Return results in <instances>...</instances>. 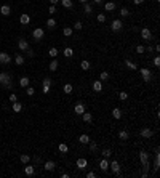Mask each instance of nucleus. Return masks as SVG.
I'll list each match as a JSON object with an SVG mask.
<instances>
[{"instance_id": "a19ab883", "label": "nucleus", "mask_w": 160, "mask_h": 178, "mask_svg": "<svg viewBox=\"0 0 160 178\" xmlns=\"http://www.w3.org/2000/svg\"><path fill=\"white\" fill-rule=\"evenodd\" d=\"M111 156H112V151H111V149H104V151H102V157L109 159Z\"/></svg>"}, {"instance_id": "2f4dec72", "label": "nucleus", "mask_w": 160, "mask_h": 178, "mask_svg": "<svg viewBox=\"0 0 160 178\" xmlns=\"http://www.w3.org/2000/svg\"><path fill=\"white\" fill-rule=\"evenodd\" d=\"M19 160H21V164H29V160H31V156H29V154H21Z\"/></svg>"}, {"instance_id": "7c9ffc66", "label": "nucleus", "mask_w": 160, "mask_h": 178, "mask_svg": "<svg viewBox=\"0 0 160 178\" xmlns=\"http://www.w3.org/2000/svg\"><path fill=\"white\" fill-rule=\"evenodd\" d=\"M47 26H48V29H55L56 27V21L53 19V18H48L47 19Z\"/></svg>"}, {"instance_id": "0eeeda50", "label": "nucleus", "mask_w": 160, "mask_h": 178, "mask_svg": "<svg viewBox=\"0 0 160 178\" xmlns=\"http://www.w3.org/2000/svg\"><path fill=\"white\" fill-rule=\"evenodd\" d=\"M77 169H80V170H85L87 167H88V160L85 159V157H80V159H77Z\"/></svg>"}, {"instance_id": "5fc2aeb1", "label": "nucleus", "mask_w": 160, "mask_h": 178, "mask_svg": "<svg viewBox=\"0 0 160 178\" xmlns=\"http://www.w3.org/2000/svg\"><path fill=\"white\" fill-rule=\"evenodd\" d=\"M96 148H98L96 143H91V141H90V149H91V151H96Z\"/></svg>"}, {"instance_id": "79ce46f5", "label": "nucleus", "mask_w": 160, "mask_h": 178, "mask_svg": "<svg viewBox=\"0 0 160 178\" xmlns=\"http://www.w3.org/2000/svg\"><path fill=\"white\" fill-rule=\"evenodd\" d=\"M128 15H130V11H128V8H125V7H123L122 10H120V16H123V18H127Z\"/></svg>"}, {"instance_id": "e433bc0d", "label": "nucleus", "mask_w": 160, "mask_h": 178, "mask_svg": "<svg viewBox=\"0 0 160 178\" xmlns=\"http://www.w3.org/2000/svg\"><path fill=\"white\" fill-rule=\"evenodd\" d=\"M118 138L120 140H128V132L127 130H120L118 132Z\"/></svg>"}, {"instance_id": "c9c22d12", "label": "nucleus", "mask_w": 160, "mask_h": 178, "mask_svg": "<svg viewBox=\"0 0 160 178\" xmlns=\"http://www.w3.org/2000/svg\"><path fill=\"white\" fill-rule=\"evenodd\" d=\"M90 66H91V64H90V63H88L87 59H83L82 63H80V68H82L83 71H88V69H90Z\"/></svg>"}, {"instance_id": "cd10ccee", "label": "nucleus", "mask_w": 160, "mask_h": 178, "mask_svg": "<svg viewBox=\"0 0 160 178\" xmlns=\"http://www.w3.org/2000/svg\"><path fill=\"white\" fill-rule=\"evenodd\" d=\"M72 90H74V87H72L71 84H66V85L62 87V92H64L66 95H71V93H72Z\"/></svg>"}, {"instance_id": "f257e3e1", "label": "nucleus", "mask_w": 160, "mask_h": 178, "mask_svg": "<svg viewBox=\"0 0 160 178\" xmlns=\"http://www.w3.org/2000/svg\"><path fill=\"white\" fill-rule=\"evenodd\" d=\"M139 159H141V162H142V167H144V172H142V176L146 178L149 175V154L146 151H141L139 152Z\"/></svg>"}, {"instance_id": "7ed1b4c3", "label": "nucleus", "mask_w": 160, "mask_h": 178, "mask_svg": "<svg viewBox=\"0 0 160 178\" xmlns=\"http://www.w3.org/2000/svg\"><path fill=\"white\" fill-rule=\"evenodd\" d=\"M139 72H141V75H142V80H144V82H151V80H152V72H151L147 68H141Z\"/></svg>"}, {"instance_id": "052dcab7", "label": "nucleus", "mask_w": 160, "mask_h": 178, "mask_svg": "<svg viewBox=\"0 0 160 178\" xmlns=\"http://www.w3.org/2000/svg\"><path fill=\"white\" fill-rule=\"evenodd\" d=\"M78 2H80V3H87V2H88V0H78Z\"/></svg>"}, {"instance_id": "a211bd4d", "label": "nucleus", "mask_w": 160, "mask_h": 178, "mask_svg": "<svg viewBox=\"0 0 160 178\" xmlns=\"http://www.w3.org/2000/svg\"><path fill=\"white\" fill-rule=\"evenodd\" d=\"M0 13H2L3 16H8V15L11 13V8H10V5H2V7H0Z\"/></svg>"}, {"instance_id": "4c0bfd02", "label": "nucleus", "mask_w": 160, "mask_h": 178, "mask_svg": "<svg viewBox=\"0 0 160 178\" xmlns=\"http://www.w3.org/2000/svg\"><path fill=\"white\" fill-rule=\"evenodd\" d=\"M13 111H15V112H21L22 111V104L21 103H13Z\"/></svg>"}, {"instance_id": "3c124183", "label": "nucleus", "mask_w": 160, "mask_h": 178, "mask_svg": "<svg viewBox=\"0 0 160 178\" xmlns=\"http://www.w3.org/2000/svg\"><path fill=\"white\" fill-rule=\"evenodd\" d=\"M154 66H155V68H158V66H160V58H158V56H155V58H154Z\"/></svg>"}, {"instance_id": "c03bdc74", "label": "nucleus", "mask_w": 160, "mask_h": 178, "mask_svg": "<svg viewBox=\"0 0 160 178\" xmlns=\"http://www.w3.org/2000/svg\"><path fill=\"white\" fill-rule=\"evenodd\" d=\"M118 98L122 99V101H125V99H128V93H127V92H120V93H118Z\"/></svg>"}, {"instance_id": "473e14b6", "label": "nucleus", "mask_w": 160, "mask_h": 178, "mask_svg": "<svg viewBox=\"0 0 160 178\" xmlns=\"http://www.w3.org/2000/svg\"><path fill=\"white\" fill-rule=\"evenodd\" d=\"M83 11H85L87 15H90V13H93V7L87 2V3H83Z\"/></svg>"}, {"instance_id": "412c9836", "label": "nucleus", "mask_w": 160, "mask_h": 178, "mask_svg": "<svg viewBox=\"0 0 160 178\" xmlns=\"http://www.w3.org/2000/svg\"><path fill=\"white\" fill-rule=\"evenodd\" d=\"M29 84H31V79H29V77H21V79H19V85H21L22 88L29 87Z\"/></svg>"}, {"instance_id": "13d9d810", "label": "nucleus", "mask_w": 160, "mask_h": 178, "mask_svg": "<svg viewBox=\"0 0 160 178\" xmlns=\"http://www.w3.org/2000/svg\"><path fill=\"white\" fill-rule=\"evenodd\" d=\"M26 52H27V55H29V56H31V58H32V56H34V52H32V50H29V48H27V50H26Z\"/></svg>"}, {"instance_id": "f704fd0d", "label": "nucleus", "mask_w": 160, "mask_h": 178, "mask_svg": "<svg viewBox=\"0 0 160 178\" xmlns=\"http://www.w3.org/2000/svg\"><path fill=\"white\" fill-rule=\"evenodd\" d=\"M58 149H59V152H62V154H66V152L69 151V148H67V144H66V143H61L58 146Z\"/></svg>"}, {"instance_id": "b1692460", "label": "nucleus", "mask_w": 160, "mask_h": 178, "mask_svg": "<svg viewBox=\"0 0 160 178\" xmlns=\"http://www.w3.org/2000/svg\"><path fill=\"white\" fill-rule=\"evenodd\" d=\"M104 10L106 11H114L115 10V3L114 2H106L104 3Z\"/></svg>"}, {"instance_id": "ea45409f", "label": "nucleus", "mask_w": 160, "mask_h": 178, "mask_svg": "<svg viewBox=\"0 0 160 178\" xmlns=\"http://www.w3.org/2000/svg\"><path fill=\"white\" fill-rule=\"evenodd\" d=\"M72 32H74V31H72V27H64V29H62V34H64L66 37L72 35Z\"/></svg>"}, {"instance_id": "6e6d98bb", "label": "nucleus", "mask_w": 160, "mask_h": 178, "mask_svg": "<svg viewBox=\"0 0 160 178\" xmlns=\"http://www.w3.org/2000/svg\"><path fill=\"white\" fill-rule=\"evenodd\" d=\"M95 176H96L95 172H88V173H87V178H95Z\"/></svg>"}, {"instance_id": "864d4df0", "label": "nucleus", "mask_w": 160, "mask_h": 178, "mask_svg": "<svg viewBox=\"0 0 160 178\" xmlns=\"http://www.w3.org/2000/svg\"><path fill=\"white\" fill-rule=\"evenodd\" d=\"M55 11H56V8H55V5H51V7L48 8V13H50V15H53V13H55Z\"/></svg>"}, {"instance_id": "f3484780", "label": "nucleus", "mask_w": 160, "mask_h": 178, "mask_svg": "<svg viewBox=\"0 0 160 178\" xmlns=\"http://www.w3.org/2000/svg\"><path fill=\"white\" fill-rule=\"evenodd\" d=\"M82 119H83V122H85V124H91V122H93V116H91L90 112H87V111L82 114Z\"/></svg>"}, {"instance_id": "393cba45", "label": "nucleus", "mask_w": 160, "mask_h": 178, "mask_svg": "<svg viewBox=\"0 0 160 178\" xmlns=\"http://www.w3.org/2000/svg\"><path fill=\"white\" fill-rule=\"evenodd\" d=\"M15 63H16L18 66H22V64H24V56H22L21 53H18V55L15 56Z\"/></svg>"}, {"instance_id": "20e7f679", "label": "nucleus", "mask_w": 160, "mask_h": 178, "mask_svg": "<svg viewBox=\"0 0 160 178\" xmlns=\"http://www.w3.org/2000/svg\"><path fill=\"white\" fill-rule=\"evenodd\" d=\"M122 27H123L122 19H114V21H112V24H111L112 32H118V31H122Z\"/></svg>"}, {"instance_id": "680f3d73", "label": "nucleus", "mask_w": 160, "mask_h": 178, "mask_svg": "<svg viewBox=\"0 0 160 178\" xmlns=\"http://www.w3.org/2000/svg\"><path fill=\"white\" fill-rule=\"evenodd\" d=\"M93 2H95V3H101V2H102V0H93Z\"/></svg>"}, {"instance_id": "58836bf2", "label": "nucleus", "mask_w": 160, "mask_h": 178, "mask_svg": "<svg viewBox=\"0 0 160 178\" xmlns=\"http://www.w3.org/2000/svg\"><path fill=\"white\" fill-rule=\"evenodd\" d=\"M109 79V72H106V71H102L101 74H99V80L102 82V80H107Z\"/></svg>"}, {"instance_id": "9d476101", "label": "nucleus", "mask_w": 160, "mask_h": 178, "mask_svg": "<svg viewBox=\"0 0 160 178\" xmlns=\"http://www.w3.org/2000/svg\"><path fill=\"white\" fill-rule=\"evenodd\" d=\"M74 112H75V114H80V116H82V114L85 112V104H83V103H77V104L74 106Z\"/></svg>"}, {"instance_id": "dca6fc26", "label": "nucleus", "mask_w": 160, "mask_h": 178, "mask_svg": "<svg viewBox=\"0 0 160 178\" xmlns=\"http://www.w3.org/2000/svg\"><path fill=\"white\" fill-rule=\"evenodd\" d=\"M19 23L24 24V26H26V24H29V23H31V16H29L27 13H22V15L19 16Z\"/></svg>"}, {"instance_id": "ddd939ff", "label": "nucleus", "mask_w": 160, "mask_h": 178, "mask_svg": "<svg viewBox=\"0 0 160 178\" xmlns=\"http://www.w3.org/2000/svg\"><path fill=\"white\" fill-rule=\"evenodd\" d=\"M141 136L142 138H152L154 136V132L151 129H141Z\"/></svg>"}, {"instance_id": "aec40b11", "label": "nucleus", "mask_w": 160, "mask_h": 178, "mask_svg": "<svg viewBox=\"0 0 160 178\" xmlns=\"http://www.w3.org/2000/svg\"><path fill=\"white\" fill-rule=\"evenodd\" d=\"M78 141L82 143V144H88V143H90V136H88L87 133H83V135L78 136Z\"/></svg>"}, {"instance_id": "1a4fd4ad", "label": "nucleus", "mask_w": 160, "mask_h": 178, "mask_svg": "<svg viewBox=\"0 0 160 178\" xmlns=\"http://www.w3.org/2000/svg\"><path fill=\"white\" fill-rule=\"evenodd\" d=\"M141 37H142L144 40H151V39H152V32H151V29H147V27L141 29Z\"/></svg>"}, {"instance_id": "f03ea898", "label": "nucleus", "mask_w": 160, "mask_h": 178, "mask_svg": "<svg viewBox=\"0 0 160 178\" xmlns=\"http://www.w3.org/2000/svg\"><path fill=\"white\" fill-rule=\"evenodd\" d=\"M0 85L5 87V88H11L13 82H11V75L7 72H0Z\"/></svg>"}, {"instance_id": "bf43d9fd", "label": "nucleus", "mask_w": 160, "mask_h": 178, "mask_svg": "<svg viewBox=\"0 0 160 178\" xmlns=\"http://www.w3.org/2000/svg\"><path fill=\"white\" fill-rule=\"evenodd\" d=\"M50 2H51V5H56V3L59 2V0H50Z\"/></svg>"}, {"instance_id": "72a5a7b5", "label": "nucleus", "mask_w": 160, "mask_h": 178, "mask_svg": "<svg viewBox=\"0 0 160 178\" xmlns=\"http://www.w3.org/2000/svg\"><path fill=\"white\" fill-rule=\"evenodd\" d=\"M58 53H59V52H58V48H55V47L48 50V55H50L51 58H56V56H58Z\"/></svg>"}, {"instance_id": "de8ad7c7", "label": "nucleus", "mask_w": 160, "mask_h": 178, "mask_svg": "<svg viewBox=\"0 0 160 178\" xmlns=\"http://www.w3.org/2000/svg\"><path fill=\"white\" fill-rule=\"evenodd\" d=\"M136 52H138V53H139V55H142V53H144V52H146V48H144V47H142V45H138V47H136Z\"/></svg>"}, {"instance_id": "09e8293b", "label": "nucleus", "mask_w": 160, "mask_h": 178, "mask_svg": "<svg viewBox=\"0 0 160 178\" xmlns=\"http://www.w3.org/2000/svg\"><path fill=\"white\" fill-rule=\"evenodd\" d=\"M42 85H50V87H51V79H50V77H45V79L42 80Z\"/></svg>"}, {"instance_id": "49530a36", "label": "nucleus", "mask_w": 160, "mask_h": 178, "mask_svg": "<svg viewBox=\"0 0 160 178\" xmlns=\"http://www.w3.org/2000/svg\"><path fill=\"white\" fill-rule=\"evenodd\" d=\"M82 27H83V24L80 23V21H77V23L74 24V29H75V31H80V29H82Z\"/></svg>"}, {"instance_id": "423d86ee", "label": "nucleus", "mask_w": 160, "mask_h": 178, "mask_svg": "<svg viewBox=\"0 0 160 178\" xmlns=\"http://www.w3.org/2000/svg\"><path fill=\"white\" fill-rule=\"evenodd\" d=\"M11 63V56L5 52H0V64H10Z\"/></svg>"}, {"instance_id": "4be33fe9", "label": "nucleus", "mask_w": 160, "mask_h": 178, "mask_svg": "<svg viewBox=\"0 0 160 178\" xmlns=\"http://www.w3.org/2000/svg\"><path fill=\"white\" fill-rule=\"evenodd\" d=\"M125 66H127L128 69H131V71H136V69H138V64H135V63L130 61V59H125Z\"/></svg>"}, {"instance_id": "c756f323", "label": "nucleus", "mask_w": 160, "mask_h": 178, "mask_svg": "<svg viewBox=\"0 0 160 178\" xmlns=\"http://www.w3.org/2000/svg\"><path fill=\"white\" fill-rule=\"evenodd\" d=\"M154 165H155L154 169H155V172H157V170H158V167H160V154H158V149L155 151V162H154Z\"/></svg>"}, {"instance_id": "603ef678", "label": "nucleus", "mask_w": 160, "mask_h": 178, "mask_svg": "<svg viewBox=\"0 0 160 178\" xmlns=\"http://www.w3.org/2000/svg\"><path fill=\"white\" fill-rule=\"evenodd\" d=\"M16 99H18V96H16L15 93H11V95H10V101H11V103H16Z\"/></svg>"}, {"instance_id": "8fccbe9b", "label": "nucleus", "mask_w": 160, "mask_h": 178, "mask_svg": "<svg viewBox=\"0 0 160 178\" xmlns=\"http://www.w3.org/2000/svg\"><path fill=\"white\" fill-rule=\"evenodd\" d=\"M42 92H43V95H48L50 93V85H43L42 87Z\"/></svg>"}, {"instance_id": "f8f14e48", "label": "nucleus", "mask_w": 160, "mask_h": 178, "mask_svg": "<svg viewBox=\"0 0 160 178\" xmlns=\"http://www.w3.org/2000/svg\"><path fill=\"white\" fill-rule=\"evenodd\" d=\"M55 167H56V164L53 162V160H47L45 165H43V169H45L47 172H53V170H55Z\"/></svg>"}, {"instance_id": "4d7b16f0", "label": "nucleus", "mask_w": 160, "mask_h": 178, "mask_svg": "<svg viewBox=\"0 0 160 178\" xmlns=\"http://www.w3.org/2000/svg\"><path fill=\"white\" fill-rule=\"evenodd\" d=\"M135 2V5H141V3H144V0H133Z\"/></svg>"}, {"instance_id": "a18cd8bd", "label": "nucleus", "mask_w": 160, "mask_h": 178, "mask_svg": "<svg viewBox=\"0 0 160 178\" xmlns=\"http://www.w3.org/2000/svg\"><path fill=\"white\" fill-rule=\"evenodd\" d=\"M26 93H27L29 96H32V95L35 93V90H34V88H32V87H26Z\"/></svg>"}, {"instance_id": "bb28decb", "label": "nucleus", "mask_w": 160, "mask_h": 178, "mask_svg": "<svg viewBox=\"0 0 160 178\" xmlns=\"http://www.w3.org/2000/svg\"><path fill=\"white\" fill-rule=\"evenodd\" d=\"M58 64H59V63H58V61H56V59H53V61H51V63H50V64H48V69H50V71H51V72H55V71H56V69H58Z\"/></svg>"}, {"instance_id": "39448f33", "label": "nucleus", "mask_w": 160, "mask_h": 178, "mask_svg": "<svg viewBox=\"0 0 160 178\" xmlns=\"http://www.w3.org/2000/svg\"><path fill=\"white\" fill-rule=\"evenodd\" d=\"M43 35H45V31L42 29V27H37V29H34V32H32V37L38 42V40H42L43 39Z\"/></svg>"}, {"instance_id": "e2e57ef3", "label": "nucleus", "mask_w": 160, "mask_h": 178, "mask_svg": "<svg viewBox=\"0 0 160 178\" xmlns=\"http://www.w3.org/2000/svg\"><path fill=\"white\" fill-rule=\"evenodd\" d=\"M0 122H2V119H0Z\"/></svg>"}, {"instance_id": "5701e85b", "label": "nucleus", "mask_w": 160, "mask_h": 178, "mask_svg": "<svg viewBox=\"0 0 160 178\" xmlns=\"http://www.w3.org/2000/svg\"><path fill=\"white\" fill-rule=\"evenodd\" d=\"M112 117L117 119V120H118V119H122V111H120L118 108H114V109H112Z\"/></svg>"}, {"instance_id": "2eb2a0df", "label": "nucleus", "mask_w": 160, "mask_h": 178, "mask_svg": "<svg viewBox=\"0 0 160 178\" xmlns=\"http://www.w3.org/2000/svg\"><path fill=\"white\" fill-rule=\"evenodd\" d=\"M18 47H19L21 52H26V50L29 48V43H27V40H26V39H21V40L18 42Z\"/></svg>"}, {"instance_id": "9b49d317", "label": "nucleus", "mask_w": 160, "mask_h": 178, "mask_svg": "<svg viewBox=\"0 0 160 178\" xmlns=\"http://www.w3.org/2000/svg\"><path fill=\"white\" fill-rule=\"evenodd\" d=\"M99 169H101L102 172H107V170H109V160L106 159V157L99 160Z\"/></svg>"}, {"instance_id": "6e6552de", "label": "nucleus", "mask_w": 160, "mask_h": 178, "mask_svg": "<svg viewBox=\"0 0 160 178\" xmlns=\"http://www.w3.org/2000/svg\"><path fill=\"white\" fill-rule=\"evenodd\" d=\"M109 169H112V172H114L115 175H120V164H118L117 160L109 162Z\"/></svg>"}, {"instance_id": "c85d7f7f", "label": "nucleus", "mask_w": 160, "mask_h": 178, "mask_svg": "<svg viewBox=\"0 0 160 178\" xmlns=\"http://www.w3.org/2000/svg\"><path fill=\"white\" fill-rule=\"evenodd\" d=\"M59 2H61V5H62L64 8H72V7H74V2H72V0H59Z\"/></svg>"}, {"instance_id": "a878e982", "label": "nucleus", "mask_w": 160, "mask_h": 178, "mask_svg": "<svg viewBox=\"0 0 160 178\" xmlns=\"http://www.w3.org/2000/svg\"><path fill=\"white\" fill-rule=\"evenodd\" d=\"M62 53H64V56H66V58H71V56L74 55V50H72L71 47H66V48L62 50Z\"/></svg>"}, {"instance_id": "6ab92c4d", "label": "nucleus", "mask_w": 160, "mask_h": 178, "mask_svg": "<svg viewBox=\"0 0 160 178\" xmlns=\"http://www.w3.org/2000/svg\"><path fill=\"white\" fill-rule=\"evenodd\" d=\"M24 173L27 175V176H32L35 173V169L32 167V165H26V167H24Z\"/></svg>"}, {"instance_id": "37998d69", "label": "nucleus", "mask_w": 160, "mask_h": 178, "mask_svg": "<svg viewBox=\"0 0 160 178\" xmlns=\"http://www.w3.org/2000/svg\"><path fill=\"white\" fill-rule=\"evenodd\" d=\"M96 19H98V23H104V21H106V15H104V13H98Z\"/></svg>"}, {"instance_id": "4468645a", "label": "nucleus", "mask_w": 160, "mask_h": 178, "mask_svg": "<svg viewBox=\"0 0 160 178\" xmlns=\"http://www.w3.org/2000/svg\"><path fill=\"white\" fill-rule=\"evenodd\" d=\"M93 90H95L96 93H101L102 92V82L101 80H95L93 82Z\"/></svg>"}]
</instances>
